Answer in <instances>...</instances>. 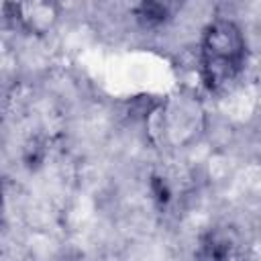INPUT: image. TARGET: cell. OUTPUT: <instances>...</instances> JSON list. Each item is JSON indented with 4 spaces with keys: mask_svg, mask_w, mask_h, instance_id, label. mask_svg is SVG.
Returning <instances> with one entry per match:
<instances>
[{
    "mask_svg": "<svg viewBox=\"0 0 261 261\" xmlns=\"http://www.w3.org/2000/svg\"><path fill=\"white\" fill-rule=\"evenodd\" d=\"M247 47L237 22L228 18L212 20L200 43V71L210 92H220L234 84L245 67Z\"/></svg>",
    "mask_w": 261,
    "mask_h": 261,
    "instance_id": "1",
    "label": "cell"
},
{
    "mask_svg": "<svg viewBox=\"0 0 261 261\" xmlns=\"http://www.w3.org/2000/svg\"><path fill=\"white\" fill-rule=\"evenodd\" d=\"M10 10L16 12V20L33 31V33H43L47 31L55 18H57V6L47 4V2H33V4H8Z\"/></svg>",
    "mask_w": 261,
    "mask_h": 261,
    "instance_id": "2",
    "label": "cell"
},
{
    "mask_svg": "<svg viewBox=\"0 0 261 261\" xmlns=\"http://www.w3.org/2000/svg\"><path fill=\"white\" fill-rule=\"evenodd\" d=\"M232 253V243L222 230H210L200 237L194 261H228Z\"/></svg>",
    "mask_w": 261,
    "mask_h": 261,
    "instance_id": "3",
    "label": "cell"
},
{
    "mask_svg": "<svg viewBox=\"0 0 261 261\" xmlns=\"http://www.w3.org/2000/svg\"><path fill=\"white\" fill-rule=\"evenodd\" d=\"M135 14L145 27H159L169 18V8L161 2H141L135 8Z\"/></svg>",
    "mask_w": 261,
    "mask_h": 261,
    "instance_id": "4",
    "label": "cell"
}]
</instances>
